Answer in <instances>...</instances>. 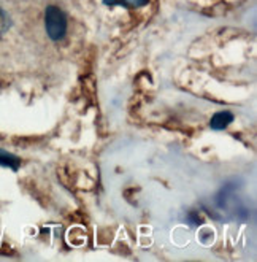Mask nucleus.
<instances>
[{
  "label": "nucleus",
  "instance_id": "f257e3e1",
  "mask_svg": "<svg viewBox=\"0 0 257 262\" xmlns=\"http://www.w3.org/2000/svg\"><path fill=\"white\" fill-rule=\"evenodd\" d=\"M44 30L53 41L62 40L67 35L68 21L67 14L56 5H50L44 10Z\"/></svg>",
  "mask_w": 257,
  "mask_h": 262
},
{
  "label": "nucleus",
  "instance_id": "20e7f679",
  "mask_svg": "<svg viewBox=\"0 0 257 262\" xmlns=\"http://www.w3.org/2000/svg\"><path fill=\"white\" fill-rule=\"evenodd\" d=\"M10 27H11V19H10V16L7 14L5 10L0 8V37H2L4 34H7Z\"/></svg>",
  "mask_w": 257,
  "mask_h": 262
},
{
  "label": "nucleus",
  "instance_id": "f03ea898",
  "mask_svg": "<svg viewBox=\"0 0 257 262\" xmlns=\"http://www.w3.org/2000/svg\"><path fill=\"white\" fill-rule=\"evenodd\" d=\"M232 121H233V115L232 113H229V112H219V113H216L213 118H211L209 126H211V129H215V130H221V129L227 127Z\"/></svg>",
  "mask_w": 257,
  "mask_h": 262
},
{
  "label": "nucleus",
  "instance_id": "7ed1b4c3",
  "mask_svg": "<svg viewBox=\"0 0 257 262\" xmlns=\"http://www.w3.org/2000/svg\"><path fill=\"white\" fill-rule=\"evenodd\" d=\"M0 165L4 167H10L13 168V170H16V168L19 167V159L16 156H13V154L0 149Z\"/></svg>",
  "mask_w": 257,
  "mask_h": 262
}]
</instances>
